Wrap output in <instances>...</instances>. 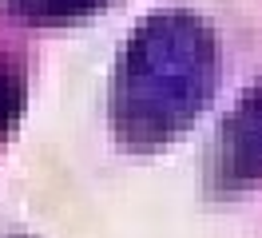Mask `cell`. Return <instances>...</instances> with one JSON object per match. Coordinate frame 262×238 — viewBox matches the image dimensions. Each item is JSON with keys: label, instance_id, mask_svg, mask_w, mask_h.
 <instances>
[{"label": "cell", "instance_id": "cell-1", "mask_svg": "<svg viewBox=\"0 0 262 238\" xmlns=\"http://www.w3.org/2000/svg\"><path fill=\"white\" fill-rule=\"evenodd\" d=\"M24 79H28V63H24L20 36L0 24V143L8 139L24 107Z\"/></svg>", "mask_w": 262, "mask_h": 238}]
</instances>
